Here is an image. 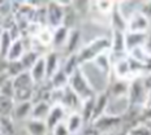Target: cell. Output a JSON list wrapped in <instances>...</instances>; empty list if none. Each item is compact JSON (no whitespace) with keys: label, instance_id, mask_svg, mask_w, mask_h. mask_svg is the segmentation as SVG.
Masks as SVG:
<instances>
[{"label":"cell","instance_id":"obj_21","mask_svg":"<svg viewBox=\"0 0 151 135\" xmlns=\"http://www.w3.org/2000/svg\"><path fill=\"white\" fill-rule=\"evenodd\" d=\"M33 101H25V103H17L13 112V118L16 120H25V118H31V112H33Z\"/></svg>","mask_w":151,"mask_h":135},{"label":"cell","instance_id":"obj_16","mask_svg":"<svg viewBox=\"0 0 151 135\" xmlns=\"http://www.w3.org/2000/svg\"><path fill=\"white\" fill-rule=\"evenodd\" d=\"M65 124H67L69 133L72 135H77L83 129L85 120H83L82 116H81L80 112H74V113H70V116L68 117V120Z\"/></svg>","mask_w":151,"mask_h":135},{"label":"cell","instance_id":"obj_29","mask_svg":"<svg viewBox=\"0 0 151 135\" xmlns=\"http://www.w3.org/2000/svg\"><path fill=\"white\" fill-rule=\"evenodd\" d=\"M80 66H81V64H80V61H78L77 53H74V55L68 56V59L64 62V66L61 69L65 71V74H67L68 77H70V75H73L76 71L80 69Z\"/></svg>","mask_w":151,"mask_h":135},{"label":"cell","instance_id":"obj_11","mask_svg":"<svg viewBox=\"0 0 151 135\" xmlns=\"http://www.w3.org/2000/svg\"><path fill=\"white\" fill-rule=\"evenodd\" d=\"M61 105L65 109H70L72 113L81 111V106H82V100L78 98L77 95L72 91L69 87L64 90V98H63Z\"/></svg>","mask_w":151,"mask_h":135},{"label":"cell","instance_id":"obj_33","mask_svg":"<svg viewBox=\"0 0 151 135\" xmlns=\"http://www.w3.org/2000/svg\"><path fill=\"white\" fill-rule=\"evenodd\" d=\"M14 108H16L14 99L3 98L1 96V105H0L1 117H12V116H13V112H14Z\"/></svg>","mask_w":151,"mask_h":135},{"label":"cell","instance_id":"obj_40","mask_svg":"<svg viewBox=\"0 0 151 135\" xmlns=\"http://www.w3.org/2000/svg\"><path fill=\"white\" fill-rule=\"evenodd\" d=\"M139 12H141V13H142L143 16H146L147 18H151V1L142 3Z\"/></svg>","mask_w":151,"mask_h":135},{"label":"cell","instance_id":"obj_26","mask_svg":"<svg viewBox=\"0 0 151 135\" xmlns=\"http://www.w3.org/2000/svg\"><path fill=\"white\" fill-rule=\"evenodd\" d=\"M94 64L98 66L100 70L104 74L109 75L112 71V61H111V52L103 53V55L98 56V57L94 60Z\"/></svg>","mask_w":151,"mask_h":135},{"label":"cell","instance_id":"obj_39","mask_svg":"<svg viewBox=\"0 0 151 135\" xmlns=\"http://www.w3.org/2000/svg\"><path fill=\"white\" fill-rule=\"evenodd\" d=\"M52 135H70V133H69V130L67 127V124H64V122L59 124L58 126L52 130Z\"/></svg>","mask_w":151,"mask_h":135},{"label":"cell","instance_id":"obj_37","mask_svg":"<svg viewBox=\"0 0 151 135\" xmlns=\"http://www.w3.org/2000/svg\"><path fill=\"white\" fill-rule=\"evenodd\" d=\"M127 135H151V131L145 126L142 122H141V124H138V125H136V126L129 129Z\"/></svg>","mask_w":151,"mask_h":135},{"label":"cell","instance_id":"obj_4","mask_svg":"<svg viewBox=\"0 0 151 135\" xmlns=\"http://www.w3.org/2000/svg\"><path fill=\"white\" fill-rule=\"evenodd\" d=\"M147 95H149V90L146 89L143 83V78H137L133 79L129 84V103H130V108H143L146 104Z\"/></svg>","mask_w":151,"mask_h":135},{"label":"cell","instance_id":"obj_27","mask_svg":"<svg viewBox=\"0 0 151 135\" xmlns=\"http://www.w3.org/2000/svg\"><path fill=\"white\" fill-rule=\"evenodd\" d=\"M129 84L127 81L117 79L115 83L111 84L109 87V94L112 98H119V96H128L129 94Z\"/></svg>","mask_w":151,"mask_h":135},{"label":"cell","instance_id":"obj_18","mask_svg":"<svg viewBox=\"0 0 151 135\" xmlns=\"http://www.w3.org/2000/svg\"><path fill=\"white\" fill-rule=\"evenodd\" d=\"M13 86H14L16 91L26 90V89H34V87H35V83H34V81H33L30 70L24 71L22 74H20L18 77H16L13 79Z\"/></svg>","mask_w":151,"mask_h":135},{"label":"cell","instance_id":"obj_41","mask_svg":"<svg viewBox=\"0 0 151 135\" xmlns=\"http://www.w3.org/2000/svg\"><path fill=\"white\" fill-rule=\"evenodd\" d=\"M143 48L146 49V52H147V53H149V55L151 56V35L149 36V39H147V42H146V44H145Z\"/></svg>","mask_w":151,"mask_h":135},{"label":"cell","instance_id":"obj_12","mask_svg":"<svg viewBox=\"0 0 151 135\" xmlns=\"http://www.w3.org/2000/svg\"><path fill=\"white\" fill-rule=\"evenodd\" d=\"M125 31L112 30L111 38V52L112 53H127V43H125Z\"/></svg>","mask_w":151,"mask_h":135},{"label":"cell","instance_id":"obj_13","mask_svg":"<svg viewBox=\"0 0 151 135\" xmlns=\"http://www.w3.org/2000/svg\"><path fill=\"white\" fill-rule=\"evenodd\" d=\"M109 99H111V95H109V92H107V91L106 92H102V94H98V95H96L93 121L98 120L99 117H102L103 114H106L107 108H108V104H109Z\"/></svg>","mask_w":151,"mask_h":135},{"label":"cell","instance_id":"obj_2","mask_svg":"<svg viewBox=\"0 0 151 135\" xmlns=\"http://www.w3.org/2000/svg\"><path fill=\"white\" fill-rule=\"evenodd\" d=\"M107 52H111V39H108V38H96V39L91 40L89 44L83 46L78 51L77 57L80 64L82 65L86 64V62L94 61L98 56Z\"/></svg>","mask_w":151,"mask_h":135},{"label":"cell","instance_id":"obj_38","mask_svg":"<svg viewBox=\"0 0 151 135\" xmlns=\"http://www.w3.org/2000/svg\"><path fill=\"white\" fill-rule=\"evenodd\" d=\"M0 11H1V18H7L9 16H13V3L11 1H1L0 4Z\"/></svg>","mask_w":151,"mask_h":135},{"label":"cell","instance_id":"obj_20","mask_svg":"<svg viewBox=\"0 0 151 135\" xmlns=\"http://www.w3.org/2000/svg\"><path fill=\"white\" fill-rule=\"evenodd\" d=\"M31 77L35 84L42 83L45 79H47V71H46V60L45 57H40L38 62L33 66V69L30 70Z\"/></svg>","mask_w":151,"mask_h":135},{"label":"cell","instance_id":"obj_31","mask_svg":"<svg viewBox=\"0 0 151 135\" xmlns=\"http://www.w3.org/2000/svg\"><path fill=\"white\" fill-rule=\"evenodd\" d=\"M37 39L39 42V44H42V47H50L53 43V30L50 29L48 26L42 27L39 31V34L37 35Z\"/></svg>","mask_w":151,"mask_h":135},{"label":"cell","instance_id":"obj_7","mask_svg":"<svg viewBox=\"0 0 151 135\" xmlns=\"http://www.w3.org/2000/svg\"><path fill=\"white\" fill-rule=\"evenodd\" d=\"M112 71L116 75V78L120 81H128L130 79L132 82V66H130V61H129V55L125 57L120 59V60L115 61L112 64Z\"/></svg>","mask_w":151,"mask_h":135},{"label":"cell","instance_id":"obj_1","mask_svg":"<svg viewBox=\"0 0 151 135\" xmlns=\"http://www.w3.org/2000/svg\"><path fill=\"white\" fill-rule=\"evenodd\" d=\"M80 70L82 71L86 81L89 82L90 87L94 90V92L98 94L106 92V89L109 84V75L103 73L100 69L94 64V61L86 62L80 66Z\"/></svg>","mask_w":151,"mask_h":135},{"label":"cell","instance_id":"obj_5","mask_svg":"<svg viewBox=\"0 0 151 135\" xmlns=\"http://www.w3.org/2000/svg\"><path fill=\"white\" fill-rule=\"evenodd\" d=\"M65 8H63L58 1H51L47 4V26L52 30L64 26Z\"/></svg>","mask_w":151,"mask_h":135},{"label":"cell","instance_id":"obj_34","mask_svg":"<svg viewBox=\"0 0 151 135\" xmlns=\"http://www.w3.org/2000/svg\"><path fill=\"white\" fill-rule=\"evenodd\" d=\"M0 135H16V127L12 117H1Z\"/></svg>","mask_w":151,"mask_h":135},{"label":"cell","instance_id":"obj_6","mask_svg":"<svg viewBox=\"0 0 151 135\" xmlns=\"http://www.w3.org/2000/svg\"><path fill=\"white\" fill-rule=\"evenodd\" d=\"M121 122H122V117H115V116L103 114L98 120L91 122V126L100 134V133H106V131L112 130L113 127L119 126Z\"/></svg>","mask_w":151,"mask_h":135},{"label":"cell","instance_id":"obj_24","mask_svg":"<svg viewBox=\"0 0 151 135\" xmlns=\"http://www.w3.org/2000/svg\"><path fill=\"white\" fill-rule=\"evenodd\" d=\"M53 90H65L69 86V77L65 74V71L60 69L53 77L50 79Z\"/></svg>","mask_w":151,"mask_h":135},{"label":"cell","instance_id":"obj_17","mask_svg":"<svg viewBox=\"0 0 151 135\" xmlns=\"http://www.w3.org/2000/svg\"><path fill=\"white\" fill-rule=\"evenodd\" d=\"M52 104L48 101H38L34 103L33 106V112H31V118L33 120H40V121H46L47 117L50 114Z\"/></svg>","mask_w":151,"mask_h":135},{"label":"cell","instance_id":"obj_30","mask_svg":"<svg viewBox=\"0 0 151 135\" xmlns=\"http://www.w3.org/2000/svg\"><path fill=\"white\" fill-rule=\"evenodd\" d=\"M42 57V56L39 55V52L37 51H33V49H30V51H26L25 52V55L22 56V59H21V62H22V65L25 66L26 70H31L33 66L38 62V60Z\"/></svg>","mask_w":151,"mask_h":135},{"label":"cell","instance_id":"obj_44","mask_svg":"<svg viewBox=\"0 0 151 135\" xmlns=\"http://www.w3.org/2000/svg\"><path fill=\"white\" fill-rule=\"evenodd\" d=\"M70 135H72V134H70Z\"/></svg>","mask_w":151,"mask_h":135},{"label":"cell","instance_id":"obj_3","mask_svg":"<svg viewBox=\"0 0 151 135\" xmlns=\"http://www.w3.org/2000/svg\"><path fill=\"white\" fill-rule=\"evenodd\" d=\"M68 87L73 91L82 101L96 95V94L94 92V90L90 87L89 82L86 81V78H85V75L82 74V71H81L80 69H78L73 75L69 77V86Z\"/></svg>","mask_w":151,"mask_h":135},{"label":"cell","instance_id":"obj_28","mask_svg":"<svg viewBox=\"0 0 151 135\" xmlns=\"http://www.w3.org/2000/svg\"><path fill=\"white\" fill-rule=\"evenodd\" d=\"M69 33H70V29L65 26H61L59 29L53 30V43L52 46H67V42H68V38H69Z\"/></svg>","mask_w":151,"mask_h":135},{"label":"cell","instance_id":"obj_9","mask_svg":"<svg viewBox=\"0 0 151 135\" xmlns=\"http://www.w3.org/2000/svg\"><path fill=\"white\" fill-rule=\"evenodd\" d=\"M150 26L149 18L143 16L141 12H137L130 20L128 21V31L129 33H147Z\"/></svg>","mask_w":151,"mask_h":135},{"label":"cell","instance_id":"obj_14","mask_svg":"<svg viewBox=\"0 0 151 135\" xmlns=\"http://www.w3.org/2000/svg\"><path fill=\"white\" fill-rule=\"evenodd\" d=\"M46 60V71H47V81H50L51 78L60 70V59H59V55L58 52L55 51H51L50 53H47V56L45 57Z\"/></svg>","mask_w":151,"mask_h":135},{"label":"cell","instance_id":"obj_8","mask_svg":"<svg viewBox=\"0 0 151 135\" xmlns=\"http://www.w3.org/2000/svg\"><path fill=\"white\" fill-rule=\"evenodd\" d=\"M149 36L150 35L147 33H129V31H127V34H125V43H127L128 55L132 51H134V49L145 47Z\"/></svg>","mask_w":151,"mask_h":135},{"label":"cell","instance_id":"obj_25","mask_svg":"<svg viewBox=\"0 0 151 135\" xmlns=\"http://www.w3.org/2000/svg\"><path fill=\"white\" fill-rule=\"evenodd\" d=\"M112 20H111V26L112 30H120V31H128V21L124 18V16L120 13L117 7H115L112 12Z\"/></svg>","mask_w":151,"mask_h":135},{"label":"cell","instance_id":"obj_43","mask_svg":"<svg viewBox=\"0 0 151 135\" xmlns=\"http://www.w3.org/2000/svg\"><path fill=\"white\" fill-rule=\"evenodd\" d=\"M142 124L151 131V120H145V121H142Z\"/></svg>","mask_w":151,"mask_h":135},{"label":"cell","instance_id":"obj_35","mask_svg":"<svg viewBox=\"0 0 151 135\" xmlns=\"http://www.w3.org/2000/svg\"><path fill=\"white\" fill-rule=\"evenodd\" d=\"M1 96L3 98H9V99H14L16 95V90L13 86V79H7L4 82H1Z\"/></svg>","mask_w":151,"mask_h":135},{"label":"cell","instance_id":"obj_42","mask_svg":"<svg viewBox=\"0 0 151 135\" xmlns=\"http://www.w3.org/2000/svg\"><path fill=\"white\" fill-rule=\"evenodd\" d=\"M143 108H151V90L149 91V95H147V100H146V104H145Z\"/></svg>","mask_w":151,"mask_h":135},{"label":"cell","instance_id":"obj_15","mask_svg":"<svg viewBox=\"0 0 151 135\" xmlns=\"http://www.w3.org/2000/svg\"><path fill=\"white\" fill-rule=\"evenodd\" d=\"M26 51L27 49H26V46H25L24 39L22 38H21V39H17V40L13 42V44H12L11 49H9L8 56H7L5 60H8V61H20Z\"/></svg>","mask_w":151,"mask_h":135},{"label":"cell","instance_id":"obj_36","mask_svg":"<svg viewBox=\"0 0 151 135\" xmlns=\"http://www.w3.org/2000/svg\"><path fill=\"white\" fill-rule=\"evenodd\" d=\"M95 7L102 14H112L116 4L112 1H96Z\"/></svg>","mask_w":151,"mask_h":135},{"label":"cell","instance_id":"obj_23","mask_svg":"<svg viewBox=\"0 0 151 135\" xmlns=\"http://www.w3.org/2000/svg\"><path fill=\"white\" fill-rule=\"evenodd\" d=\"M80 42H81V33L76 29H72L69 33V38L67 42V52L68 55H74L78 53V47H80Z\"/></svg>","mask_w":151,"mask_h":135},{"label":"cell","instance_id":"obj_10","mask_svg":"<svg viewBox=\"0 0 151 135\" xmlns=\"http://www.w3.org/2000/svg\"><path fill=\"white\" fill-rule=\"evenodd\" d=\"M64 116H65V108L61 104H55L51 106L50 114L46 120V124L48 126L50 131H52L59 124H61L63 120H64Z\"/></svg>","mask_w":151,"mask_h":135},{"label":"cell","instance_id":"obj_19","mask_svg":"<svg viewBox=\"0 0 151 135\" xmlns=\"http://www.w3.org/2000/svg\"><path fill=\"white\" fill-rule=\"evenodd\" d=\"M26 129L29 135H48L50 129L47 126L46 121L40 120H33L30 118L26 124Z\"/></svg>","mask_w":151,"mask_h":135},{"label":"cell","instance_id":"obj_32","mask_svg":"<svg viewBox=\"0 0 151 135\" xmlns=\"http://www.w3.org/2000/svg\"><path fill=\"white\" fill-rule=\"evenodd\" d=\"M13 42L14 40L12 39L9 31L1 30V47H0V49H1V60L7 59L8 52H9V49H11L12 44H13Z\"/></svg>","mask_w":151,"mask_h":135},{"label":"cell","instance_id":"obj_22","mask_svg":"<svg viewBox=\"0 0 151 135\" xmlns=\"http://www.w3.org/2000/svg\"><path fill=\"white\" fill-rule=\"evenodd\" d=\"M95 99L96 95L93 96V98H89L82 101V106H81V116L83 117L85 124H89V122H93V117H94V108H95Z\"/></svg>","mask_w":151,"mask_h":135}]
</instances>
